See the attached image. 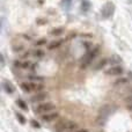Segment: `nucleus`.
<instances>
[{
	"mask_svg": "<svg viewBox=\"0 0 132 132\" xmlns=\"http://www.w3.org/2000/svg\"><path fill=\"white\" fill-rule=\"evenodd\" d=\"M46 42L48 41H46L45 38H41V39L35 42V45H44V44H46Z\"/></svg>",
	"mask_w": 132,
	"mask_h": 132,
	"instance_id": "20",
	"label": "nucleus"
},
{
	"mask_svg": "<svg viewBox=\"0 0 132 132\" xmlns=\"http://www.w3.org/2000/svg\"><path fill=\"white\" fill-rule=\"evenodd\" d=\"M16 119H18V121L20 122L21 124H26V118L23 117V115H21V114H16Z\"/></svg>",
	"mask_w": 132,
	"mask_h": 132,
	"instance_id": "19",
	"label": "nucleus"
},
{
	"mask_svg": "<svg viewBox=\"0 0 132 132\" xmlns=\"http://www.w3.org/2000/svg\"><path fill=\"white\" fill-rule=\"evenodd\" d=\"M78 130V124L68 119H60L55 125L56 132H75Z\"/></svg>",
	"mask_w": 132,
	"mask_h": 132,
	"instance_id": "1",
	"label": "nucleus"
},
{
	"mask_svg": "<svg viewBox=\"0 0 132 132\" xmlns=\"http://www.w3.org/2000/svg\"><path fill=\"white\" fill-rule=\"evenodd\" d=\"M13 50L15 52H21L22 50H24V46L22 44H20V45H13Z\"/></svg>",
	"mask_w": 132,
	"mask_h": 132,
	"instance_id": "18",
	"label": "nucleus"
},
{
	"mask_svg": "<svg viewBox=\"0 0 132 132\" xmlns=\"http://www.w3.org/2000/svg\"><path fill=\"white\" fill-rule=\"evenodd\" d=\"M122 73H123V67L119 65H114V66H111L109 70L105 71V74L111 75V77H114V75H121Z\"/></svg>",
	"mask_w": 132,
	"mask_h": 132,
	"instance_id": "7",
	"label": "nucleus"
},
{
	"mask_svg": "<svg viewBox=\"0 0 132 132\" xmlns=\"http://www.w3.org/2000/svg\"><path fill=\"white\" fill-rule=\"evenodd\" d=\"M16 104H18L19 107L21 108V109H23V110H28L27 104H26L24 101H22V100H16Z\"/></svg>",
	"mask_w": 132,
	"mask_h": 132,
	"instance_id": "17",
	"label": "nucleus"
},
{
	"mask_svg": "<svg viewBox=\"0 0 132 132\" xmlns=\"http://www.w3.org/2000/svg\"><path fill=\"white\" fill-rule=\"evenodd\" d=\"M30 79L32 80V81H43V78L42 77H39V75H31V77H29Z\"/></svg>",
	"mask_w": 132,
	"mask_h": 132,
	"instance_id": "21",
	"label": "nucleus"
},
{
	"mask_svg": "<svg viewBox=\"0 0 132 132\" xmlns=\"http://www.w3.org/2000/svg\"><path fill=\"white\" fill-rule=\"evenodd\" d=\"M64 31L65 30L63 27H58V28H53V29L50 31V34L52 35V36H59V35H62Z\"/></svg>",
	"mask_w": 132,
	"mask_h": 132,
	"instance_id": "12",
	"label": "nucleus"
},
{
	"mask_svg": "<svg viewBox=\"0 0 132 132\" xmlns=\"http://www.w3.org/2000/svg\"><path fill=\"white\" fill-rule=\"evenodd\" d=\"M48 97V93H37L35 96L31 97V101L32 102H41V101L45 100Z\"/></svg>",
	"mask_w": 132,
	"mask_h": 132,
	"instance_id": "10",
	"label": "nucleus"
},
{
	"mask_svg": "<svg viewBox=\"0 0 132 132\" xmlns=\"http://www.w3.org/2000/svg\"><path fill=\"white\" fill-rule=\"evenodd\" d=\"M107 64H108V59L107 58H103V59H101L100 62L95 65V70H102Z\"/></svg>",
	"mask_w": 132,
	"mask_h": 132,
	"instance_id": "13",
	"label": "nucleus"
},
{
	"mask_svg": "<svg viewBox=\"0 0 132 132\" xmlns=\"http://www.w3.org/2000/svg\"><path fill=\"white\" fill-rule=\"evenodd\" d=\"M126 109H128L129 111H132V102H130V103H128V104H126Z\"/></svg>",
	"mask_w": 132,
	"mask_h": 132,
	"instance_id": "24",
	"label": "nucleus"
},
{
	"mask_svg": "<svg viewBox=\"0 0 132 132\" xmlns=\"http://www.w3.org/2000/svg\"><path fill=\"white\" fill-rule=\"evenodd\" d=\"M98 52H100V45H96V46H94V48L89 49L88 52H87L81 59L82 60L81 68H86L87 66H88L96 58V56L98 55Z\"/></svg>",
	"mask_w": 132,
	"mask_h": 132,
	"instance_id": "2",
	"label": "nucleus"
},
{
	"mask_svg": "<svg viewBox=\"0 0 132 132\" xmlns=\"http://www.w3.org/2000/svg\"><path fill=\"white\" fill-rule=\"evenodd\" d=\"M30 123H31V125L34 126V128H37V129H39V128H41V125H39V123H38V122H36V121H35V119H32V121L30 122Z\"/></svg>",
	"mask_w": 132,
	"mask_h": 132,
	"instance_id": "23",
	"label": "nucleus"
},
{
	"mask_svg": "<svg viewBox=\"0 0 132 132\" xmlns=\"http://www.w3.org/2000/svg\"><path fill=\"white\" fill-rule=\"evenodd\" d=\"M42 121L44 122V123H51V122H55L57 121L58 118H59V114H58L57 111H50V112H46V114L42 115L41 116Z\"/></svg>",
	"mask_w": 132,
	"mask_h": 132,
	"instance_id": "5",
	"label": "nucleus"
},
{
	"mask_svg": "<svg viewBox=\"0 0 132 132\" xmlns=\"http://www.w3.org/2000/svg\"><path fill=\"white\" fill-rule=\"evenodd\" d=\"M4 89L7 94H13L14 90H15V88H14V86L12 85V82L7 81V80L4 81Z\"/></svg>",
	"mask_w": 132,
	"mask_h": 132,
	"instance_id": "9",
	"label": "nucleus"
},
{
	"mask_svg": "<svg viewBox=\"0 0 132 132\" xmlns=\"http://www.w3.org/2000/svg\"><path fill=\"white\" fill-rule=\"evenodd\" d=\"M32 56H34L35 58H42L44 56V51L43 50H34Z\"/></svg>",
	"mask_w": 132,
	"mask_h": 132,
	"instance_id": "16",
	"label": "nucleus"
},
{
	"mask_svg": "<svg viewBox=\"0 0 132 132\" xmlns=\"http://www.w3.org/2000/svg\"><path fill=\"white\" fill-rule=\"evenodd\" d=\"M121 62H122V58L119 57V56L114 55L111 58H110V63H111V64H115V65H116L117 63H121Z\"/></svg>",
	"mask_w": 132,
	"mask_h": 132,
	"instance_id": "14",
	"label": "nucleus"
},
{
	"mask_svg": "<svg viewBox=\"0 0 132 132\" xmlns=\"http://www.w3.org/2000/svg\"><path fill=\"white\" fill-rule=\"evenodd\" d=\"M75 132H88V131H87L86 129H78V130L75 131Z\"/></svg>",
	"mask_w": 132,
	"mask_h": 132,
	"instance_id": "25",
	"label": "nucleus"
},
{
	"mask_svg": "<svg viewBox=\"0 0 132 132\" xmlns=\"http://www.w3.org/2000/svg\"><path fill=\"white\" fill-rule=\"evenodd\" d=\"M63 42H64V41H62V39H59V41H52L51 43L48 44V49H49V50H53V49L59 48V46L62 45Z\"/></svg>",
	"mask_w": 132,
	"mask_h": 132,
	"instance_id": "11",
	"label": "nucleus"
},
{
	"mask_svg": "<svg viewBox=\"0 0 132 132\" xmlns=\"http://www.w3.org/2000/svg\"><path fill=\"white\" fill-rule=\"evenodd\" d=\"M20 87L23 92H26V93H31V92L43 90L44 85L41 84V82H37V81H34V82H28L27 81V82H21Z\"/></svg>",
	"mask_w": 132,
	"mask_h": 132,
	"instance_id": "3",
	"label": "nucleus"
},
{
	"mask_svg": "<svg viewBox=\"0 0 132 132\" xmlns=\"http://www.w3.org/2000/svg\"><path fill=\"white\" fill-rule=\"evenodd\" d=\"M88 8H89V2L87 1V0H84V1H82V9L87 11Z\"/></svg>",
	"mask_w": 132,
	"mask_h": 132,
	"instance_id": "22",
	"label": "nucleus"
},
{
	"mask_svg": "<svg viewBox=\"0 0 132 132\" xmlns=\"http://www.w3.org/2000/svg\"><path fill=\"white\" fill-rule=\"evenodd\" d=\"M128 81H129V79H126V78H121V79L116 80V81L114 82V86H119V85H124V84H126Z\"/></svg>",
	"mask_w": 132,
	"mask_h": 132,
	"instance_id": "15",
	"label": "nucleus"
},
{
	"mask_svg": "<svg viewBox=\"0 0 132 132\" xmlns=\"http://www.w3.org/2000/svg\"><path fill=\"white\" fill-rule=\"evenodd\" d=\"M101 12H102L103 18H105V19L109 18L112 14V12H114V4H112V2H107V4L102 7V11Z\"/></svg>",
	"mask_w": 132,
	"mask_h": 132,
	"instance_id": "8",
	"label": "nucleus"
},
{
	"mask_svg": "<svg viewBox=\"0 0 132 132\" xmlns=\"http://www.w3.org/2000/svg\"><path fill=\"white\" fill-rule=\"evenodd\" d=\"M55 104L52 102H43V103H39L35 107L34 111L35 114H38V115H44L46 112H50L55 109Z\"/></svg>",
	"mask_w": 132,
	"mask_h": 132,
	"instance_id": "4",
	"label": "nucleus"
},
{
	"mask_svg": "<svg viewBox=\"0 0 132 132\" xmlns=\"http://www.w3.org/2000/svg\"><path fill=\"white\" fill-rule=\"evenodd\" d=\"M14 66L21 68V70H32L35 65L29 60H16L14 63Z\"/></svg>",
	"mask_w": 132,
	"mask_h": 132,
	"instance_id": "6",
	"label": "nucleus"
}]
</instances>
